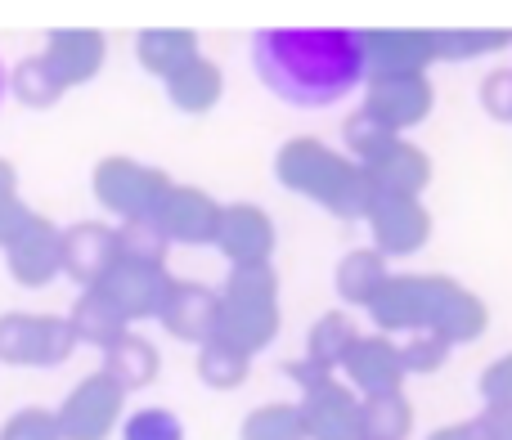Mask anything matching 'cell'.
Segmentation results:
<instances>
[{
	"label": "cell",
	"mask_w": 512,
	"mask_h": 440,
	"mask_svg": "<svg viewBox=\"0 0 512 440\" xmlns=\"http://www.w3.org/2000/svg\"><path fill=\"white\" fill-rule=\"evenodd\" d=\"M135 59L158 81H171L180 68L203 59V41H198L194 27H144L135 36Z\"/></svg>",
	"instance_id": "cell-20"
},
{
	"label": "cell",
	"mask_w": 512,
	"mask_h": 440,
	"mask_svg": "<svg viewBox=\"0 0 512 440\" xmlns=\"http://www.w3.org/2000/svg\"><path fill=\"white\" fill-rule=\"evenodd\" d=\"M9 95H14L23 108L41 113V108L59 104L68 90H63V81L54 77V68L45 63V54H27V59H18L14 68H9Z\"/></svg>",
	"instance_id": "cell-27"
},
{
	"label": "cell",
	"mask_w": 512,
	"mask_h": 440,
	"mask_svg": "<svg viewBox=\"0 0 512 440\" xmlns=\"http://www.w3.org/2000/svg\"><path fill=\"white\" fill-rule=\"evenodd\" d=\"M477 391H481V400H486V405H512V351L486 364Z\"/></svg>",
	"instance_id": "cell-40"
},
{
	"label": "cell",
	"mask_w": 512,
	"mask_h": 440,
	"mask_svg": "<svg viewBox=\"0 0 512 440\" xmlns=\"http://www.w3.org/2000/svg\"><path fill=\"white\" fill-rule=\"evenodd\" d=\"M27 355H32V315L27 310H5L0 315V364L27 369Z\"/></svg>",
	"instance_id": "cell-37"
},
{
	"label": "cell",
	"mask_w": 512,
	"mask_h": 440,
	"mask_svg": "<svg viewBox=\"0 0 512 440\" xmlns=\"http://www.w3.org/2000/svg\"><path fill=\"white\" fill-rule=\"evenodd\" d=\"M274 247H279V229L265 207L256 203H225L221 234H216V252L230 265H270Z\"/></svg>",
	"instance_id": "cell-15"
},
{
	"label": "cell",
	"mask_w": 512,
	"mask_h": 440,
	"mask_svg": "<svg viewBox=\"0 0 512 440\" xmlns=\"http://www.w3.org/2000/svg\"><path fill=\"white\" fill-rule=\"evenodd\" d=\"M41 54L54 68V77L63 81V90H77V86H90L104 72L108 36L99 27H50Z\"/></svg>",
	"instance_id": "cell-14"
},
{
	"label": "cell",
	"mask_w": 512,
	"mask_h": 440,
	"mask_svg": "<svg viewBox=\"0 0 512 440\" xmlns=\"http://www.w3.org/2000/svg\"><path fill=\"white\" fill-rule=\"evenodd\" d=\"M0 440H63L59 432V418H54V409H18L14 418H5V427H0Z\"/></svg>",
	"instance_id": "cell-38"
},
{
	"label": "cell",
	"mask_w": 512,
	"mask_h": 440,
	"mask_svg": "<svg viewBox=\"0 0 512 440\" xmlns=\"http://www.w3.org/2000/svg\"><path fill=\"white\" fill-rule=\"evenodd\" d=\"M122 440H185V423L167 405H144L122 418Z\"/></svg>",
	"instance_id": "cell-33"
},
{
	"label": "cell",
	"mask_w": 512,
	"mask_h": 440,
	"mask_svg": "<svg viewBox=\"0 0 512 440\" xmlns=\"http://www.w3.org/2000/svg\"><path fill=\"white\" fill-rule=\"evenodd\" d=\"M239 440H310L306 423H301L297 405H283V400H270V405L252 409L239 427Z\"/></svg>",
	"instance_id": "cell-32"
},
{
	"label": "cell",
	"mask_w": 512,
	"mask_h": 440,
	"mask_svg": "<svg viewBox=\"0 0 512 440\" xmlns=\"http://www.w3.org/2000/svg\"><path fill=\"white\" fill-rule=\"evenodd\" d=\"M355 337H360V328L346 310H324L306 333V360L319 364L324 373H342V360L355 346Z\"/></svg>",
	"instance_id": "cell-25"
},
{
	"label": "cell",
	"mask_w": 512,
	"mask_h": 440,
	"mask_svg": "<svg viewBox=\"0 0 512 440\" xmlns=\"http://www.w3.org/2000/svg\"><path fill=\"white\" fill-rule=\"evenodd\" d=\"M5 95H9V68H5V59H0V104H5Z\"/></svg>",
	"instance_id": "cell-44"
},
{
	"label": "cell",
	"mask_w": 512,
	"mask_h": 440,
	"mask_svg": "<svg viewBox=\"0 0 512 440\" xmlns=\"http://www.w3.org/2000/svg\"><path fill=\"white\" fill-rule=\"evenodd\" d=\"M99 288L113 297V306L122 310L126 319L144 324V319H158L162 315V301H167V288H171V274L162 265H135V261H117L108 270V279Z\"/></svg>",
	"instance_id": "cell-18"
},
{
	"label": "cell",
	"mask_w": 512,
	"mask_h": 440,
	"mask_svg": "<svg viewBox=\"0 0 512 440\" xmlns=\"http://www.w3.org/2000/svg\"><path fill=\"white\" fill-rule=\"evenodd\" d=\"M373 234V252L391 256H418L432 243V212L423 207V198L405 194H373L369 216H364Z\"/></svg>",
	"instance_id": "cell-7"
},
{
	"label": "cell",
	"mask_w": 512,
	"mask_h": 440,
	"mask_svg": "<svg viewBox=\"0 0 512 440\" xmlns=\"http://www.w3.org/2000/svg\"><path fill=\"white\" fill-rule=\"evenodd\" d=\"M414 432V405L405 391L364 400V440H409Z\"/></svg>",
	"instance_id": "cell-30"
},
{
	"label": "cell",
	"mask_w": 512,
	"mask_h": 440,
	"mask_svg": "<svg viewBox=\"0 0 512 440\" xmlns=\"http://www.w3.org/2000/svg\"><path fill=\"white\" fill-rule=\"evenodd\" d=\"M167 256H171V238L162 234L158 220H126V225H117V261L162 265L167 270Z\"/></svg>",
	"instance_id": "cell-31"
},
{
	"label": "cell",
	"mask_w": 512,
	"mask_h": 440,
	"mask_svg": "<svg viewBox=\"0 0 512 440\" xmlns=\"http://www.w3.org/2000/svg\"><path fill=\"white\" fill-rule=\"evenodd\" d=\"M369 319L387 337L436 333L450 346H468L490 328V306L450 274H391L369 301Z\"/></svg>",
	"instance_id": "cell-2"
},
{
	"label": "cell",
	"mask_w": 512,
	"mask_h": 440,
	"mask_svg": "<svg viewBox=\"0 0 512 440\" xmlns=\"http://www.w3.org/2000/svg\"><path fill=\"white\" fill-rule=\"evenodd\" d=\"M216 306H221V292H212L207 283L171 279L158 324H162V333L176 337V342L203 346L216 337Z\"/></svg>",
	"instance_id": "cell-16"
},
{
	"label": "cell",
	"mask_w": 512,
	"mask_h": 440,
	"mask_svg": "<svg viewBox=\"0 0 512 440\" xmlns=\"http://www.w3.org/2000/svg\"><path fill=\"white\" fill-rule=\"evenodd\" d=\"M283 373H288V378L297 382L301 391H310V387H319V382L337 378V373H324V369H319V364H310L306 355H301V360H288V364H283Z\"/></svg>",
	"instance_id": "cell-42"
},
{
	"label": "cell",
	"mask_w": 512,
	"mask_h": 440,
	"mask_svg": "<svg viewBox=\"0 0 512 440\" xmlns=\"http://www.w3.org/2000/svg\"><path fill=\"white\" fill-rule=\"evenodd\" d=\"M68 319H72L77 342L81 346H95V351H104V355L113 351L126 333H131V319L113 306V297H108L104 288H86V292H81V297L72 301Z\"/></svg>",
	"instance_id": "cell-21"
},
{
	"label": "cell",
	"mask_w": 512,
	"mask_h": 440,
	"mask_svg": "<svg viewBox=\"0 0 512 440\" xmlns=\"http://www.w3.org/2000/svg\"><path fill=\"white\" fill-rule=\"evenodd\" d=\"M77 333H72L68 315H32V355H27V369H59L72 360L77 351Z\"/></svg>",
	"instance_id": "cell-29"
},
{
	"label": "cell",
	"mask_w": 512,
	"mask_h": 440,
	"mask_svg": "<svg viewBox=\"0 0 512 440\" xmlns=\"http://www.w3.org/2000/svg\"><path fill=\"white\" fill-rule=\"evenodd\" d=\"M369 77H427L436 63L432 27H360Z\"/></svg>",
	"instance_id": "cell-8"
},
{
	"label": "cell",
	"mask_w": 512,
	"mask_h": 440,
	"mask_svg": "<svg viewBox=\"0 0 512 440\" xmlns=\"http://www.w3.org/2000/svg\"><path fill=\"white\" fill-rule=\"evenodd\" d=\"M481 108H486L495 122L512 126V68H495L481 81Z\"/></svg>",
	"instance_id": "cell-39"
},
{
	"label": "cell",
	"mask_w": 512,
	"mask_h": 440,
	"mask_svg": "<svg viewBox=\"0 0 512 440\" xmlns=\"http://www.w3.org/2000/svg\"><path fill=\"white\" fill-rule=\"evenodd\" d=\"M5 270H9V279L27 292L50 288L63 274V229L54 225L50 216L36 212L27 220L23 234L5 247Z\"/></svg>",
	"instance_id": "cell-11"
},
{
	"label": "cell",
	"mask_w": 512,
	"mask_h": 440,
	"mask_svg": "<svg viewBox=\"0 0 512 440\" xmlns=\"http://www.w3.org/2000/svg\"><path fill=\"white\" fill-rule=\"evenodd\" d=\"M221 306H216V337L239 346L243 355H261L274 346L283 324L279 310V270L274 265H230L221 288Z\"/></svg>",
	"instance_id": "cell-4"
},
{
	"label": "cell",
	"mask_w": 512,
	"mask_h": 440,
	"mask_svg": "<svg viewBox=\"0 0 512 440\" xmlns=\"http://www.w3.org/2000/svg\"><path fill=\"white\" fill-rule=\"evenodd\" d=\"M54 418H59L63 440H108L126 418V391L99 369L68 391Z\"/></svg>",
	"instance_id": "cell-6"
},
{
	"label": "cell",
	"mask_w": 512,
	"mask_h": 440,
	"mask_svg": "<svg viewBox=\"0 0 512 440\" xmlns=\"http://www.w3.org/2000/svg\"><path fill=\"white\" fill-rule=\"evenodd\" d=\"M364 113L382 122L391 135H405L423 126L436 108L432 77H369L364 81Z\"/></svg>",
	"instance_id": "cell-9"
},
{
	"label": "cell",
	"mask_w": 512,
	"mask_h": 440,
	"mask_svg": "<svg viewBox=\"0 0 512 440\" xmlns=\"http://www.w3.org/2000/svg\"><path fill=\"white\" fill-rule=\"evenodd\" d=\"M248 373H252V355H243L239 346L221 342V337L198 346V382H203V387L239 391L243 382H248Z\"/></svg>",
	"instance_id": "cell-28"
},
{
	"label": "cell",
	"mask_w": 512,
	"mask_h": 440,
	"mask_svg": "<svg viewBox=\"0 0 512 440\" xmlns=\"http://www.w3.org/2000/svg\"><path fill=\"white\" fill-rule=\"evenodd\" d=\"M162 90H167V104L176 108V113L203 117V113H212V108L221 104L225 72H221V63L203 54V59H194L189 68H180L171 81H162Z\"/></svg>",
	"instance_id": "cell-22"
},
{
	"label": "cell",
	"mask_w": 512,
	"mask_h": 440,
	"mask_svg": "<svg viewBox=\"0 0 512 440\" xmlns=\"http://www.w3.org/2000/svg\"><path fill=\"white\" fill-rule=\"evenodd\" d=\"M427 440H486L477 418H468V423H450V427H436V432H427Z\"/></svg>",
	"instance_id": "cell-43"
},
{
	"label": "cell",
	"mask_w": 512,
	"mask_h": 440,
	"mask_svg": "<svg viewBox=\"0 0 512 440\" xmlns=\"http://www.w3.org/2000/svg\"><path fill=\"white\" fill-rule=\"evenodd\" d=\"M297 409L310 440H364V400L342 378L301 391Z\"/></svg>",
	"instance_id": "cell-12"
},
{
	"label": "cell",
	"mask_w": 512,
	"mask_h": 440,
	"mask_svg": "<svg viewBox=\"0 0 512 440\" xmlns=\"http://www.w3.org/2000/svg\"><path fill=\"white\" fill-rule=\"evenodd\" d=\"M454 346L445 342V337L436 333H414L400 342V360H405V373L409 378H427V373H436L445 360H450Z\"/></svg>",
	"instance_id": "cell-36"
},
{
	"label": "cell",
	"mask_w": 512,
	"mask_h": 440,
	"mask_svg": "<svg viewBox=\"0 0 512 440\" xmlns=\"http://www.w3.org/2000/svg\"><path fill=\"white\" fill-rule=\"evenodd\" d=\"M274 180L288 194L324 207L337 220H364L373 203L369 171L351 153H337L333 144L315 140V135H297V140L279 144V153H274Z\"/></svg>",
	"instance_id": "cell-3"
},
{
	"label": "cell",
	"mask_w": 512,
	"mask_h": 440,
	"mask_svg": "<svg viewBox=\"0 0 512 440\" xmlns=\"http://www.w3.org/2000/svg\"><path fill=\"white\" fill-rule=\"evenodd\" d=\"M405 378L409 373H405V360H400V342L387 333H360L342 360V382L360 400L405 391Z\"/></svg>",
	"instance_id": "cell-10"
},
{
	"label": "cell",
	"mask_w": 512,
	"mask_h": 440,
	"mask_svg": "<svg viewBox=\"0 0 512 440\" xmlns=\"http://www.w3.org/2000/svg\"><path fill=\"white\" fill-rule=\"evenodd\" d=\"M171 185H176V180L162 167L135 162V158H126V153L99 158L95 171H90V194H95V203L104 207L108 216H117V225H126V220H153Z\"/></svg>",
	"instance_id": "cell-5"
},
{
	"label": "cell",
	"mask_w": 512,
	"mask_h": 440,
	"mask_svg": "<svg viewBox=\"0 0 512 440\" xmlns=\"http://www.w3.org/2000/svg\"><path fill=\"white\" fill-rule=\"evenodd\" d=\"M113 265H117V225H108V220H77L72 229H63V274L81 292L99 288Z\"/></svg>",
	"instance_id": "cell-17"
},
{
	"label": "cell",
	"mask_w": 512,
	"mask_h": 440,
	"mask_svg": "<svg viewBox=\"0 0 512 440\" xmlns=\"http://www.w3.org/2000/svg\"><path fill=\"white\" fill-rule=\"evenodd\" d=\"M436 63H468L481 54H499L512 45L508 27H432Z\"/></svg>",
	"instance_id": "cell-26"
},
{
	"label": "cell",
	"mask_w": 512,
	"mask_h": 440,
	"mask_svg": "<svg viewBox=\"0 0 512 440\" xmlns=\"http://www.w3.org/2000/svg\"><path fill=\"white\" fill-rule=\"evenodd\" d=\"M221 212H225V203H216L203 185H171L153 220H158L162 234L180 247H216Z\"/></svg>",
	"instance_id": "cell-13"
},
{
	"label": "cell",
	"mask_w": 512,
	"mask_h": 440,
	"mask_svg": "<svg viewBox=\"0 0 512 440\" xmlns=\"http://www.w3.org/2000/svg\"><path fill=\"white\" fill-rule=\"evenodd\" d=\"M252 72L288 108H333L364 90L360 27H261L252 32Z\"/></svg>",
	"instance_id": "cell-1"
},
{
	"label": "cell",
	"mask_w": 512,
	"mask_h": 440,
	"mask_svg": "<svg viewBox=\"0 0 512 440\" xmlns=\"http://www.w3.org/2000/svg\"><path fill=\"white\" fill-rule=\"evenodd\" d=\"M104 373L126 391V396H131V391H144V387H153V382H158L162 355H158V346H153L149 337H140L131 328V333H126L122 342L104 355Z\"/></svg>",
	"instance_id": "cell-24"
},
{
	"label": "cell",
	"mask_w": 512,
	"mask_h": 440,
	"mask_svg": "<svg viewBox=\"0 0 512 440\" xmlns=\"http://www.w3.org/2000/svg\"><path fill=\"white\" fill-rule=\"evenodd\" d=\"M32 216L36 212L23 203V194H18V167L9 158H0V247L14 243Z\"/></svg>",
	"instance_id": "cell-34"
},
{
	"label": "cell",
	"mask_w": 512,
	"mask_h": 440,
	"mask_svg": "<svg viewBox=\"0 0 512 440\" xmlns=\"http://www.w3.org/2000/svg\"><path fill=\"white\" fill-rule=\"evenodd\" d=\"M373 180V194H405V198H423V189L432 185V158L427 149L409 144L405 135L391 140L382 153H373L369 162H360Z\"/></svg>",
	"instance_id": "cell-19"
},
{
	"label": "cell",
	"mask_w": 512,
	"mask_h": 440,
	"mask_svg": "<svg viewBox=\"0 0 512 440\" xmlns=\"http://www.w3.org/2000/svg\"><path fill=\"white\" fill-rule=\"evenodd\" d=\"M387 279H391L387 256L373 252V247H351V252L337 261V270H333L337 297H342L346 306H360V310H369V301L378 297V288Z\"/></svg>",
	"instance_id": "cell-23"
},
{
	"label": "cell",
	"mask_w": 512,
	"mask_h": 440,
	"mask_svg": "<svg viewBox=\"0 0 512 440\" xmlns=\"http://www.w3.org/2000/svg\"><path fill=\"white\" fill-rule=\"evenodd\" d=\"M477 423L486 440H512V405H486L477 414Z\"/></svg>",
	"instance_id": "cell-41"
},
{
	"label": "cell",
	"mask_w": 512,
	"mask_h": 440,
	"mask_svg": "<svg viewBox=\"0 0 512 440\" xmlns=\"http://www.w3.org/2000/svg\"><path fill=\"white\" fill-rule=\"evenodd\" d=\"M391 140H400V135H391L382 122H373L364 108H355V113L342 122V144H346V153H351L355 162H369L373 153H382Z\"/></svg>",
	"instance_id": "cell-35"
}]
</instances>
